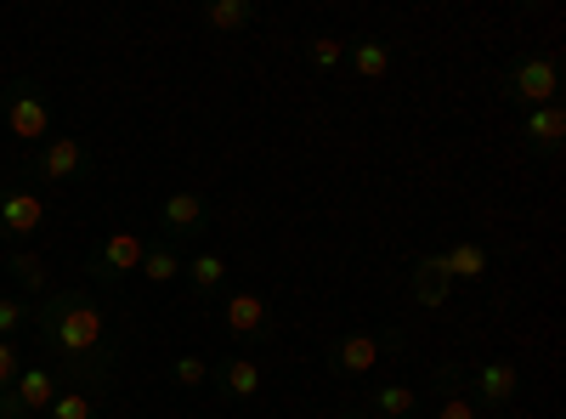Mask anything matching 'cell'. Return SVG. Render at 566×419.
Segmentation results:
<instances>
[{"label":"cell","mask_w":566,"mask_h":419,"mask_svg":"<svg viewBox=\"0 0 566 419\" xmlns=\"http://www.w3.org/2000/svg\"><path fill=\"white\" fill-rule=\"evenodd\" d=\"M34 341L52 352L80 386H108V312L91 290H57L34 306Z\"/></svg>","instance_id":"cell-1"},{"label":"cell","mask_w":566,"mask_h":419,"mask_svg":"<svg viewBox=\"0 0 566 419\" xmlns=\"http://www.w3.org/2000/svg\"><path fill=\"white\" fill-rule=\"evenodd\" d=\"M555 91H560V63L549 52H522V57L504 69V97L522 103V108L555 103Z\"/></svg>","instance_id":"cell-2"},{"label":"cell","mask_w":566,"mask_h":419,"mask_svg":"<svg viewBox=\"0 0 566 419\" xmlns=\"http://www.w3.org/2000/svg\"><path fill=\"white\" fill-rule=\"evenodd\" d=\"M386 352H402V335H368V329H357V335H340L335 346H328V368L346 375V380H363V375L380 368Z\"/></svg>","instance_id":"cell-3"},{"label":"cell","mask_w":566,"mask_h":419,"mask_svg":"<svg viewBox=\"0 0 566 419\" xmlns=\"http://www.w3.org/2000/svg\"><path fill=\"white\" fill-rule=\"evenodd\" d=\"M0 119H7V130L18 136V143H45V136H52V108H45V97L29 80L7 85V97H0Z\"/></svg>","instance_id":"cell-4"},{"label":"cell","mask_w":566,"mask_h":419,"mask_svg":"<svg viewBox=\"0 0 566 419\" xmlns=\"http://www.w3.org/2000/svg\"><path fill=\"white\" fill-rule=\"evenodd\" d=\"M52 397H57V375L45 363H34V368H23V375L0 391V419H29V413H45L52 408Z\"/></svg>","instance_id":"cell-5"},{"label":"cell","mask_w":566,"mask_h":419,"mask_svg":"<svg viewBox=\"0 0 566 419\" xmlns=\"http://www.w3.org/2000/svg\"><path fill=\"white\" fill-rule=\"evenodd\" d=\"M34 170H40V181H80L91 170V154L80 136H45L34 154Z\"/></svg>","instance_id":"cell-6"},{"label":"cell","mask_w":566,"mask_h":419,"mask_svg":"<svg viewBox=\"0 0 566 419\" xmlns=\"http://www.w3.org/2000/svg\"><path fill=\"white\" fill-rule=\"evenodd\" d=\"M221 317H227V329L239 335V341H266L272 335V306H266V295H255V290H232L227 301H221Z\"/></svg>","instance_id":"cell-7"},{"label":"cell","mask_w":566,"mask_h":419,"mask_svg":"<svg viewBox=\"0 0 566 419\" xmlns=\"http://www.w3.org/2000/svg\"><path fill=\"white\" fill-rule=\"evenodd\" d=\"M159 227H165V239H199L210 227V199L205 193H170L159 205Z\"/></svg>","instance_id":"cell-8"},{"label":"cell","mask_w":566,"mask_h":419,"mask_svg":"<svg viewBox=\"0 0 566 419\" xmlns=\"http://www.w3.org/2000/svg\"><path fill=\"white\" fill-rule=\"evenodd\" d=\"M142 255H148V239L142 232H108L97 261H91V277H119V272H142Z\"/></svg>","instance_id":"cell-9"},{"label":"cell","mask_w":566,"mask_h":419,"mask_svg":"<svg viewBox=\"0 0 566 419\" xmlns=\"http://www.w3.org/2000/svg\"><path fill=\"white\" fill-rule=\"evenodd\" d=\"M40 221H45L40 193H29V188H0V232H7V239H29V232H40Z\"/></svg>","instance_id":"cell-10"},{"label":"cell","mask_w":566,"mask_h":419,"mask_svg":"<svg viewBox=\"0 0 566 419\" xmlns=\"http://www.w3.org/2000/svg\"><path fill=\"white\" fill-rule=\"evenodd\" d=\"M408 290H413V301H419L424 312H442L448 295H453V277L442 272V255H419L413 272H408Z\"/></svg>","instance_id":"cell-11"},{"label":"cell","mask_w":566,"mask_h":419,"mask_svg":"<svg viewBox=\"0 0 566 419\" xmlns=\"http://www.w3.org/2000/svg\"><path fill=\"white\" fill-rule=\"evenodd\" d=\"M470 386H476V408H504L515 391H522V375H515V363L493 357V363H482L476 375H470Z\"/></svg>","instance_id":"cell-12"},{"label":"cell","mask_w":566,"mask_h":419,"mask_svg":"<svg viewBox=\"0 0 566 419\" xmlns=\"http://www.w3.org/2000/svg\"><path fill=\"white\" fill-rule=\"evenodd\" d=\"M522 143L538 148V154H560V143H566V108H560V103L527 108V119H522Z\"/></svg>","instance_id":"cell-13"},{"label":"cell","mask_w":566,"mask_h":419,"mask_svg":"<svg viewBox=\"0 0 566 419\" xmlns=\"http://www.w3.org/2000/svg\"><path fill=\"white\" fill-rule=\"evenodd\" d=\"M346 57H352V74H357V80H386V74H391V45H386L380 34L346 40Z\"/></svg>","instance_id":"cell-14"},{"label":"cell","mask_w":566,"mask_h":419,"mask_svg":"<svg viewBox=\"0 0 566 419\" xmlns=\"http://www.w3.org/2000/svg\"><path fill=\"white\" fill-rule=\"evenodd\" d=\"M442 272L453 277V284H476V277H488V244L459 239L453 250H442Z\"/></svg>","instance_id":"cell-15"},{"label":"cell","mask_w":566,"mask_h":419,"mask_svg":"<svg viewBox=\"0 0 566 419\" xmlns=\"http://www.w3.org/2000/svg\"><path fill=\"white\" fill-rule=\"evenodd\" d=\"M437 419H482V408L459 391V368H437Z\"/></svg>","instance_id":"cell-16"},{"label":"cell","mask_w":566,"mask_h":419,"mask_svg":"<svg viewBox=\"0 0 566 419\" xmlns=\"http://www.w3.org/2000/svg\"><path fill=\"white\" fill-rule=\"evenodd\" d=\"M221 391H227L232 402L261 397V363H255V357H227V363H221Z\"/></svg>","instance_id":"cell-17"},{"label":"cell","mask_w":566,"mask_h":419,"mask_svg":"<svg viewBox=\"0 0 566 419\" xmlns=\"http://www.w3.org/2000/svg\"><path fill=\"white\" fill-rule=\"evenodd\" d=\"M199 23L216 29V34H232V29H250L255 23V7H250V0H210V7L199 12Z\"/></svg>","instance_id":"cell-18"},{"label":"cell","mask_w":566,"mask_h":419,"mask_svg":"<svg viewBox=\"0 0 566 419\" xmlns=\"http://www.w3.org/2000/svg\"><path fill=\"white\" fill-rule=\"evenodd\" d=\"M181 272H187V284H193V295H205V301H210V295H216V290L227 284V261H221L216 250L193 255V261H187Z\"/></svg>","instance_id":"cell-19"},{"label":"cell","mask_w":566,"mask_h":419,"mask_svg":"<svg viewBox=\"0 0 566 419\" xmlns=\"http://www.w3.org/2000/svg\"><path fill=\"white\" fill-rule=\"evenodd\" d=\"M368 408L386 413V419H413L419 391H413V386H397V380H391V386H374V391H368Z\"/></svg>","instance_id":"cell-20"},{"label":"cell","mask_w":566,"mask_h":419,"mask_svg":"<svg viewBox=\"0 0 566 419\" xmlns=\"http://www.w3.org/2000/svg\"><path fill=\"white\" fill-rule=\"evenodd\" d=\"M23 329H34V301L0 295V341H12V335H23Z\"/></svg>","instance_id":"cell-21"},{"label":"cell","mask_w":566,"mask_h":419,"mask_svg":"<svg viewBox=\"0 0 566 419\" xmlns=\"http://www.w3.org/2000/svg\"><path fill=\"white\" fill-rule=\"evenodd\" d=\"M142 277H148V284H170V277H181V255L170 244H148V255H142Z\"/></svg>","instance_id":"cell-22"},{"label":"cell","mask_w":566,"mask_h":419,"mask_svg":"<svg viewBox=\"0 0 566 419\" xmlns=\"http://www.w3.org/2000/svg\"><path fill=\"white\" fill-rule=\"evenodd\" d=\"M7 272L23 284V301H34V295H45V266H40V255H29V250H18L12 261H7Z\"/></svg>","instance_id":"cell-23"},{"label":"cell","mask_w":566,"mask_h":419,"mask_svg":"<svg viewBox=\"0 0 566 419\" xmlns=\"http://www.w3.org/2000/svg\"><path fill=\"white\" fill-rule=\"evenodd\" d=\"M45 413H52V419H97V408H91V397H85L80 386H74V391H57Z\"/></svg>","instance_id":"cell-24"},{"label":"cell","mask_w":566,"mask_h":419,"mask_svg":"<svg viewBox=\"0 0 566 419\" xmlns=\"http://www.w3.org/2000/svg\"><path fill=\"white\" fill-rule=\"evenodd\" d=\"M340 63H346V40L317 34V40H312V69H323V74H328V69H340Z\"/></svg>","instance_id":"cell-25"},{"label":"cell","mask_w":566,"mask_h":419,"mask_svg":"<svg viewBox=\"0 0 566 419\" xmlns=\"http://www.w3.org/2000/svg\"><path fill=\"white\" fill-rule=\"evenodd\" d=\"M170 375H176V386H205L210 380V363L205 357H176Z\"/></svg>","instance_id":"cell-26"},{"label":"cell","mask_w":566,"mask_h":419,"mask_svg":"<svg viewBox=\"0 0 566 419\" xmlns=\"http://www.w3.org/2000/svg\"><path fill=\"white\" fill-rule=\"evenodd\" d=\"M18 375H23V352H18V341H0V391H7Z\"/></svg>","instance_id":"cell-27"},{"label":"cell","mask_w":566,"mask_h":419,"mask_svg":"<svg viewBox=\"0 0 566 419\" xmlns=\"http://www.w3.org/2000/svg\"><path fill=\"white\" fill-rule=\"evenodd\" d=\"M340 419H363V413H340Z\"/></svg>","instance_id":"cell-28"}]
</instances>
